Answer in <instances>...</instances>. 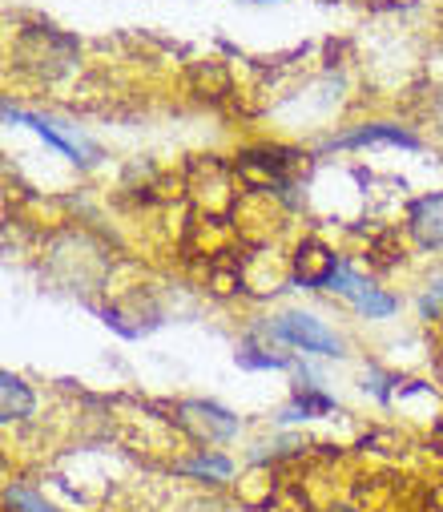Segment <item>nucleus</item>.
I'll use <instances>...</instances> for the list:
<instances>
[{
	"instance_id": "8",
	"label": "nucleus",
	"mask_w": 443,
	"mask_h": 512,
	"mask_svg": "<svg viewBox=\"0 0 443 512\" xmlns=\"http://www.w3.org/2000/svg\"><path fill=\"white\" fill-rule=\"evenodd\" d=\"M190 476H214V480H226L230 476V460L226 456H198L186 464Z\"/></svg>"
},
{
	"instance_id": "6",
	"label": "nucleus",
	"mask_w": 443,
	"mask_h": 512,
	"mask_svg": "<svg viewBox=\"0 0 443 512\" xmlns=\"http://www.w3.org/2000/svg\"><path fill=\"white\" fill-rule=\"evenodd\" d=\"M182 412H186V420L198 424V432H206V440H230L238 432V416H230L214 404H186Z\"/></svg>"
},
{
	"instance_id": "5",
	"label": "nucleus",
	"mask_w": 443,
	"mask_h": 512,
	"mask_svg": "<svg viewBox=\"0 0 443 512\" xmlns=\"http://www.w3.org/2000/svg\"><path fill=\"white\" fill-rule=\"evenodd\" d=\"M0 412H5V420H29L37 412V396L29 392V383L17 379L13 371L0 375Z\"/></svg>"
},
{
	"instance_id": "4",
	"label": "nucleus",
	"mask_w": 443,
	"mask_h": 512,
	"mask_svg": "<svg viewBox=\"0 0 443 512\" xmlns=\"http://www.w3.org/2000/svg\"><path fill=\"white\" fill-rule=\"evenodd\" d=\"M407 230L423 250H443V190L423 194L407 210Z\"/></svg>"
},
{
	"instance_id": "3",
	"label": "nucleus",
	"mask_w": 443,
	"mask_h": 512,
	"mask_svg": "<svg viewBox=\"0 0 443 512\" xmlns=\"http://www.w3.org/2000/svg\"><path fill=\"white\" fill-rule=\"evenodd\" d=\"M339 295H347L351 299V307L359 311V315H367V319H387V315H395V295H387V291H379L375 283H367V279H359L347 263H343V271L335 275V283H331Z\"/></svg>"
},
{
	"instance_id": "2",
	"label": "nucleus",
	"mask_w": 443,
	"mask_h": 512,
	"mask_svg": "<svg viewBox=\"0 0 443 512\" xmlns=\"http://www.w3.org/2000/svg\"><path fill=\"white\" fill-rule=\"evenodd\" d=\"M290 271H294V283L307 287V291H323L335 283V275L343 271V259L319 238H303L299 250L290 259Z\"/></svg>"
},
{
	"instance_id": "9",
	"label": "nucleus",
	"mask_w": 443,
	"mask_h": 512,
	"mask_svg": "<svg viewBox=\"0 0 443 512\" xmlns=\"http://www.w3.org/2000/svg\"><path fill=\"white\" fill-rule=\"evenodd\" d=\"M9 504H13V508H25V512H57V508H49L41 496H33V492H25V488H9Z\"/></svg>"
},
{
	"instance_id": "1",
	"label": "nucleus",
	"mask_w": 443,
	"mask_h": 512,
	"mask_svg": "<svg viewBox=\"0 0 443 512\" xmlns=\"http://www.w3.org/2000/svg\"><path fill=\"white\" fill-rule=\"evenodd\" d=\"M274 335L299 351H311V355H343V339L311 311H286L274 319Z\"/></svg>"
},
{
	"instance_id": "7",
	"label": "nucleus",
	"mask_w": 443,
	"mask_h": 512,
	"mask_svg": "<svg viewBox=\"0 0 443 512\" xmlns=\"http://www.w3.org/2000/svg\"><path fill=\"white\" fill-rule=\"evenodd\" d=\"M371 142H391V146H407V150H415V146H419L411 134H403V130H399V125H363V130H355V134L335 138L331 146L347 150V146H371Z\"/></svg>"
}]
</instances>
